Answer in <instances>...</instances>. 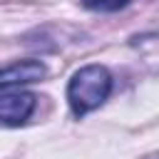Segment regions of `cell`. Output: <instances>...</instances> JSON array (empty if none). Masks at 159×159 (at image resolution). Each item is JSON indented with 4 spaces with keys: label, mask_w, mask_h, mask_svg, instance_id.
<instances>
[{
    "label": "cell",
    "mask_w": 159,
    "mask_h": 159,
    "mask_svg": "<svg viewBox=\"0 0 159 159\" xmlns=\"http://www.w3.org/2000/svg\"><path fill=\"white\" fill-rule=\"evenodd\" d=\"M45 77V65L37 60H22L15 65H7L0 70V89L15 87V84H27V82H37Z\"/></svg>",
    "instance_id": "3"
},
{
    "label": "cell",
    "mask_w": 159,
    "mask_h": 159,
    "mask_svg": "<svg viewBox=\"0 0 159 159\" xmlns=\"http://www.w3.org/2000/svg\"><path fill=\"white\" fill-rule=\"evenodd\" d=\"M127 2H129V0H84L87 7H92V10H104V12L119 10V7H124Z\"/></svg>",
    "instance_id": "4"
},
{
    "label": "cell",
    "mask_w": 159,
    "mask_h": 159,
    "mask_svg": "<svg viewBox=\"0 0 159 159\" xmlns=\"http://www.w3.org/2000/svg\"><path fill=\"white\" fill-rule=\"evenodd\" d=\"M35 109V97L30 92H7L0 94V122L17 127L22 124Z\"/></svg>",
    "instance_id": "2"
},
{
    "label": "cell",
    "mask_w": 159,
    "mask_h": 159,
    "mask_svg": "<svg viewBox=\"0 0 159 159\" xmlns=\"http://www.w3.org/2000/svg\"><path fill=\"white\" fill-rule=\"evenodd\" d=\"M112 89V77L102 65H87L80 72H75V77L67 84V102L72 107V112L77 117L97 109Z\"/></svg>",
    "instance_id": "1"
}]
</instances>
